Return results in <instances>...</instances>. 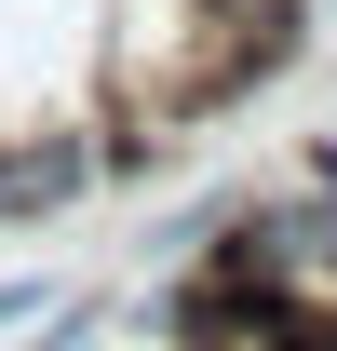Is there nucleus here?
Segmentation results:
<instances>
[{
  "label": "nucleus",
  "mask_w": 337,
  "mask_h": 351,
  "mask_svg": "<svg viewBox=\"0 0 337 351\" xmlns=\"http://www.w3.org/2000/svg\"><path fill=\"white\" fill-rule=\"evenodd\" d=\"M95 189V149L82 135H0V217H54Z\"/></svg>",
  "instance_id": "1"
},
{
  "label": "nucleus",
  "mask_w": 337,
  "mask_h": 351,
  "mask_svg": "<svg viewBox=\"0 0 337 351\" xmlns=\"http://www.w3.org/2000/svg\"><path fill=\"white\" fill-rule=\"evenodd\" d=\"M256 338L270 351H337V298H256Z\"/></svg>",
  "instance_id": "2"
}]
</instances>
